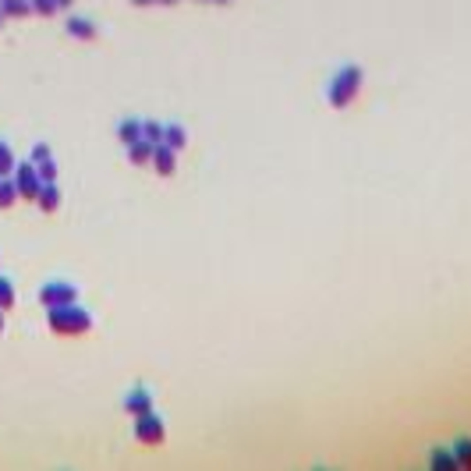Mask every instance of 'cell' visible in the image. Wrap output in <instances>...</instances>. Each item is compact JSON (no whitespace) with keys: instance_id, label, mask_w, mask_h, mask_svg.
I'll list each match as a JSON object with an SVG mask.
<instances>
[{"instance_id":"6da1fadb","label":"cell","mask_w":471,"mask_h":471,"mask_svg":"<svg viewBox=\"0 0 471 471\" xmlns=\"http://www.w3.org/2000/svg\"><path fill=\"white\" fill-rule=\"evenodd\" d=\"M362 82H365V71H362L358 64H340V68L333 71L330 85H326V103H330L333 110L351 107V103L358 100V93H362Z\"/></svg>"},{"instance_id":"7a4b0ae2","label":"cell","mask_w":471,"mask_h":471,"mask_svg":"<svg viewBox=\"0 0 471 471\" xmlns=\"http://www.w3.org/2000/svg\"><path fill=\"white\" fill-rule=\"evenodd\" d=\"M46 322L57 337H82L93 330V312H85L75 302V305H61V308H46Z\"/></svg>"},{"instance_id":"3957f363","label":"cell","mask_w":471,"mask_h":471,"mask_svg":"<svg viewBox=\"0 0 471 471\" xmlns=\"http://www.w3.org/2000/svg\"><path fill=\"white\" fill-rule=\"evenodd\" d=\"M75 302H78V284H71V280H46L39 287L43 308H61V305H75Z\"/></svg>"},{"instance_id":"277c9868","label":"cell","mask_w":471,"mask_h":471,"mask_svg":"<svg viewBox=\"0 0 471 471\" xmlns=\"http://www.w3.org/2000/svg\"><path fill=\"white\" fill-rule=\"evenodd\" d=\"M135 439L145 447H160L167 439V422L156 415V411H149V415H138L135 418Z\"/></svg>"},{"instance_id":"5b68a950","label":"cell","mask_w":471,"mask_h":471,"mask_svg":"<svg viewBox=\"0 0 471 471\" xmlns=\"http://www.w3.org/2000/svg\"><path fill=\"white\" fill-rule=\"evenodd\" d=\"M11 178H15V185H18V198L36 202V195H39L43 181H39V170H36V163H33V160H28V163H18Z\"/></svg>"},{"instance_id":"8992f818","label":"cell","mask_w":471,"mask_h":471,"mask_svg":"<svg viewBox=\"0 0 471 471\" xmlns=\"http://www.w3.org/2000/svg\"><path fill=\"white\" fill-rule=\"evenodd\" d=\"M121 404H124V411H128L131 418H138V415H149V411L156 407V397H153L149 387H131Z\"/></svg>"},{"instance_id":"52a82bcc","label":"cell","mask_w":471,"mask_h":471,"mask_svg":"<svg viewBox=\"0 0 471 471\" xmlns=\"http://www.w3.org/2000/svg\"><path fill=\"white\" fill-rule=\"evenodd\" d=\"M149 167L160 174V178H174V174H178V153H174L167 142H160L153 149V163Z\"/></svg>"},{"instance_id":"ba28073f","label":"cell","mask_w":471,"mask_h":471,"mask_svg":"<svg viewBox=\"0 0 471 471\" xmlns=\"http://www.w3.org/2000/svg\"><path fill=\"white\" fill-rule=\"evenodd\" d=\"M64 28H68V36H75V39H82V43H93V39L100 36V28H96V21H89V18H82V15H71V18L64 21Z\"/></svg>"},{"instance_id":"9c48e42d","label":"cell","mask_w":471,"mask_h":471,"mask_svg":"<svg viewBox=\"0 0 471 471\" xmlns=\"http://www.w3.org/2000/svg\"><path fill=\"white\" fill-rule=\"evenodd\" d=\"M124 149H128V163H131V167H149L156 145H153L149 138H135L131 145H124Z\"/></svg>"},{"instance_id":"30bf717a","label":"cell","mask_w":471,"mask_h":471,"mask_svg":"<svg viewBox=\"0 0 471 471\" xmlns=\"http://www.w3.org/2000/svg\"><path fill=\"white\" fill-rule=\"evenodd\" d=\"M36 205H39L43 213H57V210H61V188H57V181L39 188V195H36Z\"/></svg>"},{"instance_id":"8fae6325","label":"cell","mask_w":471,"mask_h":471,"mask_svg":"<svg viewBox=\"0 0 471 471\" xmlns=\"http://www.w3.org/2000/svg\"><path fill=\"white\" fill-rule=\"evenodd\" d=\"M429 468H432V471H457V457H454V450H447V447H432V454H429Z\"/></svg>"},{"instance_id":"7c38bea8","label":"cell","mask_w":471,"mask_h":471,"mask_svg":"<svg viewBox=\"0 0 471 471\" xmlns=\"http://www.w3.org/2000/svg\"><path fill=\"white\" fill-rule=\"evenodd\" d=\"M163 142L170 145L174 153H181L185 145H188V131H185L178 121H167V128H163Z\"/></svg>"},{"instance_id":"4fadbf2b","label":"cell","mask_w":471,"mask_h":471,"mask_svg":"<svg viewBox=\"0 0 471 471\" xmlns=\"http://www.w3.org/2000/svg\"><path fill=\"white\" fill-rule=\"evenodd\" d=\"M117 138H121V145H131L135 138H142V121H138V117H124V121L117 124Z\"/></svg>"},{"instance_id":"5bb4252c","label":"cell","mask_w":471,"mask_h":471,"mask_svg":"<svg viewBox=\"0 0 471 471\" xmlns=\"http://www.w3.org/2000/svg\"><path fill=\"white\" fill-rule=\"evenodd\" d=\"M450 450H454V457H457V468H461V471H471V436H457Z\"/></svg>"},{"instance_id":"9a60e30c","label":"cell","mask_w":471,"mask_h":471,"mask_svg":"<svg viewBox=\"0 0 471 471\" xmlns=\"http://www.w3.org/2000/svg\"><path fill=\"white\" fill-rule=\"evenodd\" d=\"M0 15L4 18H25V15H33V0H0Z\"/></svg>"},{"instance_id":"2e32d148","label":"cell","mask_w":471,"mask_h":471,"mask_svg":"<svg viewBox=\"0 0 471 471\" xmlns=\"http://www.w3.org/2000/svg\"><path fill=\"white\" fill-rule=\"evenodd\" d=\"M15 167H18V156H15V149L0 138V178H11L15 174Z\"/></svg>"},{"instance_id":"e0dca14e","label":"cell","mask_w":471,"mask_h":471,"mask_svg":"<svg viewBox=\"0 0 471 471\" xmlns=\"http://www.w3.org/2000/svg\"><path fill=\"white\" fill-rule=\"evenodd\" d=\"M18 202V185L15 178H0V210H11Z\"/></svg>"},{"instance_id":"ac0fdd59","label":"cell","mask_w":471,"mask_h":471,"mask_svg":"<svg viewBox=\"0 0 471 471\" xmlns=\"http://www.w3.org/2000/svg\"><path fill=\"white\" fill-rule=\"evenodd\" d=\"M15 302H18V294H15V284H11L8 277H0V308H4V312H11V308H15Z\"/></svg>"},{"instance_id":"d6986e66","label":"cell","mask_w":471,"mask_h":471,"mask_svg":"<svg viewBox=\"0 0 471 471\" xmlns=\"http://www.w3.org/2000/svg\"><path fill=\"white\" fill-rule=\"evenodd\" d=\"M163 128H167V121H142V138H149L153 145H160L163 142Z\"/></svg>"},{"instance_id":"ffe728a7","label":"cell","mask_w":471,"mask_h":471,"mask_svg":"<svg viewBox=\"0 0 471 471\" xmlns=\"http://www.w3.org/2000/svg\"><path fill=\"white\" fill-rule=\"evenodd\" d=\"M36 170H39V181H43V185H53V181H57V163H53V156L43 160V163H36Z\"/></svg>"},{"instance_id":"44dd1931","label":"cell","mask_w":471,"mask_h":471,"mask_svg":"<svg viewBox=\"0 0 471 471\" xmlns=\"http://www.w3.org/2000/svg\"><path fill=\"white\" fill-rule=\"evenodd\" d=\"M57 11H61V4H57V0H33V15L50 18V15H57Z\"/></svg>"},{"instance_id":"7402d4cb","label":"cell","mask_w":471,"mask_h":471,"mask_svg":"<svg viewBox=\"0 0 471 471\" xmlns=\"http://www.w3.org/2000/svg\"><path fill=\"white\" fill-rule=\"evenodd\" d=\"M43 160H50V145H46V142H36V145H33V163H43Z\"/></svg>"},{"instance_id":"603a6c76","label":"cell","mask_w":471,"mask_h":471,"mask_svg":"<svg viewBox=\"0 0 471 471\" xmlns=\"http://www.w3.org/2000/svg\"><path fill=\"white\" fill-rule=\"evenodd\" d=\"M131 4H138V8H149V4H156V0H131Z\"/></svg>"},{"instance_id":"cb8c5ba5","label":"cell","mask_w":471,"mask_h":471,"mask_svg":"<svg viewBox=\"0 0 471 471\" xmlns=\"http://www.w3.org/2000/svg\"><path fill=\"white\" fill-rule=\"evenodd\" d=\"M57 4H61V11H68V8L75 4V0H57Z\"/></svg>"},{"instance_id":"d4e9b609","label":"cell","mask_w":471,"mask_h":471,"mask_svg":"<svg viewBox=\"0 0 471 471\" xmlns=\"http://www.w3.org/2000/svg\"><path fill=\"white\" fill-rule=\"evenodd\" d=\"M156 4H167V8H170V4H178V0H156Z\"/></svg>"},{"instance_id":"484cf974","label":"cell","mask_w":471,"mask_h":471,"mask_svg":"<svg viewBox=\"0 0 471 471\" xmlns=\"http://www.w3.org/2000/svg\"><path fill=\"white\" fill-rule=\"evenodd\" d=\"M0 330H4V308H0Z\"/></svg>"},{"instance_id":"4316f807","label":"cell","mask_w":471,"mask_h":471,"mask_svg":"<svg viewBox=\"0 0 471 471\" xmlns=\"http://www.w3.org/2000/svg\"><path fill=\"white\" fill-rule=\"evenodd\" d=\"M213 4H230V0H213Z\"/></svg>"},{"instance_id":"83f0119b","label":"cell","mask_w":471,"mask_h":471,"mask_svg":"<svg viewBox=\"0 0 471 471\" xmlns=\"http://www.w3.org/2000/svg\"><path fill=\"white\" fill-rule=\"evenodd\" d=\"M0 25H4V15H0Z\"/></svg>"}]
</instances>
